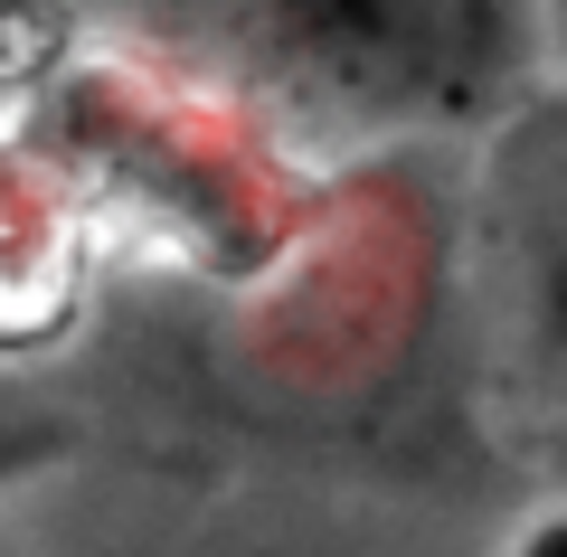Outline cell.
Here are the masks:
<instances>
[{"mask_svg": "<svg viewBox=\"0 0 567 557\" xmlns=\"http://www.w3.org/2000/svg\"><path fill=\"white\" fill-rule=\"evenodd\" d=\"M539 48L567 66V0H539Z\"/></svg>", "mask_w": 567, "mask_h": 557, "instance_id": "cell-3", "label": "cell"}, {"mask_svg": "<svg viewBox=\"0 0 567 557\" xmlns=\"http://www.w3.org/2000/svg\"><path fill=\"white\" fill-rule=\"evenodd\" d=\"M208 20L293 114L350 133H464L539 48V0H208Z\"/></svg>", "mask_w": 567, "mask_h": 557, "instance_id": "cell-1", "label": "cell"}, {"mask_svg": "<svg viewBox=\"0 0 567 557\" xmlns=\"http://www.w3.org/2000/svg\"><path fill=\"white\" fill-rule=\"evenodd\" d=\"M48 454V435H10V425H0V473H20V463H39Z\"/></svg>", "mask_w": 567, "mask_h": 557, "instance_id": "cell-4", "label": "cell"}, {"mask_svg": "<svg viewBox=\"0 0 567 557\" xmlns=\"http://www.w3.org/2000/svg\"><path fill=\"white\" fill-rule=\"evenodd\" d=\"M529 548H567V519H548V529H529Z\"/></svg>", "mask_w": 567, "mask_h": 557, "instance_id": "cell-5", "label": "cell"}, {"mask_svg": "<svg viewBox=\"0 0 567 557\" xmlns=\"http://www.w3.org/2000/svg\"><path fill=\"white\" fill-rule=\"evenodd\" d=\"M529 340H539L548 379L567 388V208L548 218V237H539V265H529Z\"/></svg>", "mask_w": 567, "mask_h": 557, "instance_id": "cell-2", "label": "cell"}]
</instances>
